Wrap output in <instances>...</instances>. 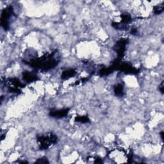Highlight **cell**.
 <instances>
[{"instance_id":"14","label":"cell","mask_w":164,"mask_h":164,"mask_svg":"<svg viewBox=\"0 0 164 164\" xmlns=\"http://www.w3.org/2000/svg\"><path fill=\"white\" fill-rule=\"evenodd\" d=\"M159 90L160 91V93L162 94H163V81L162 82L161 84L160 85V86H159Z\"/></svg>"},{"instance_id":"10","label":"cell","mask_w":164,"mask_h":164,"mask_svg":"<svg viewBox=\"0 0 164 164\" xmlns=\"http://www.w3.org/2000/svg\"><path fill=\"white\" fill-rule=\"evenodd\" d=\"M121 21L120 22L124 26H127V24L129 23L132 20V17L128 14H123L121 16Z\"/></svg>"},{"instance_id":"8","label":"cell","mask_w":164,"mask_h":164,"mask_svg":"<svg viewBox=\"0 0 164 164\" xmlns=\"http://www.w3.org/2000/svg\"><path fill=\"white\" fill-rule=\"evenodd\" d=\"M76 74V71L75 69H69L63 71V73H62V75H61V78L63 80H67L69 79V78L75 76Z\"/></svg>"},{"instance_id":"7","label":"cell","mask_w":164,"mask_h":164,"mask_svg":"<svg viewBox=\"0 0 164 164\" xmlns=\"http://www.w3.org/2000/svg\"><path fill=\"white\" fill-rule=\"evenodd\" d=\"M23 79L25 82L31 83L38 80V76L29 71H24L23 73Z\"/></svg>"},{"instance_id":"5","label":"cell","mask_w":164,"mask_h":164,"mask_svg":"<svg viewBox=\"0 0 164 164\" xmlns=\"http://www.w3.org/2000/svg\"><path fill=\"white\" fill-rule=\"evenodd\" d=\"M118 69L124 72V73H125L132 75L137 74L139 71V69L133 67V65L132 64H130L129 63H123L122 64L120 63L117 67V70Z\"/></svg>"},{"instance_id":"11","label":"cell","mask_w":164,"mask_h":164,"mask_svg":"<svg viewBox=\"0 0 164 164\" xmlns=\"http://www.w3.org/2000/svg\"><path fill=\"white\" fill-rule=\"evenodd\" d=\"M75 121L80 122L81 123H87L90 122V119L88 117V116H86V115L78 116L75 118Z\"/></svg>"},{"instance_id":"16","label":"cell","mask_w":164,"mask_h":164,"mask_svg":"<svg viewBox=\"0 0 164 164\" xmlns=\"http://www.w3.org/2000/svg\"><path fill=\"white\" fill-rule=\"evenodd\" d=\"M160 135H161V138H162V139L163 140V132H160Z\"/></svg>"},{"instance_id":"4","label":"cell","mask_w":164,"mask_h":164,"mask_svg":"<svg viewBox=\"0 0 164 164\" xmlns=\"http://www.w3.org/2000/svg\"><path fill=\"white\" fill-rule=\"evenodd\" d=\"M127 44V40L125 38H121L119 41H118L115 44L114 49L117 53V59L121 60L123 57L124 51H125L126 46Z\"/></svg>"},{"instance_id":"2","label":"cell","mask_w":164,"mask_h":164,"mask_svg":"<svg viewBox=\"0 0 164 164\" xmlns=\"http://www.w3.org/2000/svg\"><path fill=\"white\" fill-rule=\"evenodd\" d=\"M37 142L40 149H48L57 142V137L50 133L47 135H42L37 137Z\"/></svg>"},{"instance_id":"15","label":"cell","mask_w":164,"mask_h":164,"mask_svg":"<svg viewBox=\"0 0 164 164\" xmlns=\"http://www.w3.org/2000/svg\"><path fill=\"white\" fill-rule=\"evenodd\" d=\"M130 33H131V34H132V35H135L137 34V28H132V30H131Z\"/></svg>"},{"instance_id":"1","label":"cell","mask_w":164,"mask_h":164,"mask_svg":"<svg viewBox=\"0 0 164 164\" xmlns=\"http://www.w3.org/2000/svg\"><path fill=\"white\" fill-rule=\"evenodd\" d=\"M56 53V51H55L38 58H33L30 60L23 61L32 67L40 68L43 71H48L55 68L59 62V60L55 56Z\"/></svg>"},{"instance_id":"13","label":"cell","mask_w":164,"mask_h":164,"mask_svg":"<svg viewBox=\"0 0 164 164\" xmlns=\"http://www.w3.org/2000/svg\"><path fill=\"white\" fill-rule=\"evenodd\" d=\"M35 163H48L49 162H48L47 158H46V157H43V158L38 159L35 162Z\"/></svg>"},{"instance_id":"3","label":"cell","mask_w":164,"mask_h":164,"mask_svg":"<svg viewBox=\"0 0 164 164\" xmlns=\"http://www.w3.org/2000/svg\"><path fill=\"white\" fill-rule=\"evenodd\" d=\"M13 15H14V9L12 6H9L5 8L2 12L1 15V25L2 27L5 30H8L9 28V19L12 17Z\"/></svg>"},{"instance_id":"9","label":"cell","mask_w":164,"mask_h":164,"mask_svg":"<svg viewBox=\"0 0 164 164\" xmlns=\"http://www.w3.org/2000/svg\"><path fill=\"white\" fill-rule=\"evenodd\" d=\"M114 94L117 97H122L124 96V87L121 83L115 85L114 87Z\"/></svg>"},{"instance_id":"6","label":"cell","mask_w":164,"mask_h":164,"mask_svg":"<svg viewBox=\"0 0 164 164\" xmlns=\"http://www.w3.org/2000/svg\"><path fill=\"white\" fill-rule=\"evenodd\" d=\"M70 109L69 108H65L62 110H57L51 111L49 115L52 117L57 118V119H61V118L66 117L69 113Z\"/></svg>"},{"instance_id":"12","label":"cell","mask_w":164,"mask_h":164,"mask_svg":"<svg viewBox=\"0 0 164 164\" xmlns=\"http://www.w3.org/2000/svg\"><path fill=\"white\" fill-rule=\"evenodd\" d=\"M163 11V3L154 6L153 12L155 14H160Z\"/></svg>"}]
</instances>
